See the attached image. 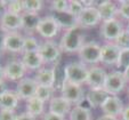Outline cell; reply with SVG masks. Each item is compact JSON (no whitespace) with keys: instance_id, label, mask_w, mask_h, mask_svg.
Here are the masks:
<instances>
[{"instance_id":"1","label":"cell","mask_w":129,"mask_h":120,"mask_svg":"<svg viewBox=\"0 0 129 120\" xmlns=\"http://www.w3.org/2000/svg\"><path fill=\"white\" fill-rule=\"evenodd\" d=\"M85 42L86 40L85 34L82 33V29L76 25V26L65 29V32L62 36L58 45L63 53L74 54V53H79Z\"/></svg>"},{"instance_id":"2","label":"cell","mask_w":129,"mask_h":120,"mask_svg":"<svg viewBox=\"0 0 129 120\" xmlns=\"http://www.w3.org/2000/svg\"><path fill=\"white\" fill-rule=\"evenodd\" d=\"M89 69L82 62H71L64 68V79L70 82L82 85L86 83Z\"/></svg>"},{"instance_id":"3","label":"cell","mask_w":129,"mask_h":120,"mask_svg":"<svg viewBox=\"0 0 129 120\" xmlns=\"http://www.w3.org/2000/svg\"><path fill=\"white\" fill-rule=\"evenodd\" d=\"M61 93H62V97H64L68 102H70L74 106L81 105V103L86 98V93L83 91L82 86L70 82V81L65 80V79L62 82Z\"/></svg>"},{"instance_id":"4","label":"cell","mask_w":129,"mask_h":120,"mask_svg":"<svg viewBox=\"0 0 129 120\" xmlns=\"http://www.w3.org/2000/svg\"><path fill=\"white\" fill-rule=\"evenodd\" d=\"M61 27V23L54 15H46L41 17L38 27H37V33L45 40H51L54 37L57 36Z\"/></svg>"},{"instance_id":"5","label":"cell","mask_w":129,"mask_h":120,"mask_svg":"<svg viewBox=\"0 0 129 120\" xmlns=\"http://www.w3.org/2000/svg\"><path fill=\"white\" fill-rule=\"evenodd\" d=\"M102 46L96 41H86L78 55L83 64H97L101 62Z\"/></svg>"},{"instance_id":"6","label":"cell","mask_w":129,"mask_h":120,"mask_svg":"<svg viewBox=\"0 0 129 120\" xmlns=\"http://www.w3.org/2000/svg\"><path fill=\"white\" fill-rule=\"evenodd\" d=\"M126 78L123 76V72L121 71H112L107 74L106 81L104 85V91L111 96H117L119 93L123 91L126 86Z\"/></svg>"},{"instance_id":"7","label":"cell","mask_w":129,"mask_h":120,"mask_svg":"<svg viewBox=\"0 0 129 120\" xmlns=\"http://www.w3.org/2000/svg\"><path fill=\"white\" fill-rule=\"evenodd\" d=\"M102 21L101 15L98 13L97 6L91 7H85L80 15L76 18V23L81 29H89V27L96 26Z\"/></svg>"},{"instance_id":"8","label":"cell","mask_w":129,"mask_h":120,"mask_svg":"<svg viewBox=\"0 0 129 120\" xmlns=\"http://www.w3.org/2000/svg\"><path fill=\"white\" fill-rule=\"evenodd\" d=\"M61 53L62 50L59 48V45L54 40H45L40 44L39 54L41 55L45 64L56 63L61 56Z\"/></svg>"},{"instance_id":"9","label":"cell","mask_w":129,"mask_h":120,"mask_svg":"<svg viewBox=\"0 0 129 120\" xmlns=\"http://www.w3.org/2000/svg\"><path fill=\"white\" fill-rule=\"evenodd\" d=\"M123 30L122 23L118 18L105 21L101 25V37L107 42H114Z\"/></svg>"},{"instance_id":"10","label":"cell","mask_w":129,"mask_h":120,"mask_svg":"<svg viewBox=\"0 0 129 120\" xmlns=\"http://www.w3.org/2000/svg\"><path fill=\"white\" fill-rule=\"evenodd\" d=\"M4 73L6 80L18 82L23 78H25L24 76L26 73V68L24 66L22 59H12L4 66Z\"/></svg>"},{"instance_id":"11","label":"cell","mask_w":129,"mask_h":120,"mask_svg":"<svg viewBox=\"0 0 129 120\" xmlns=\"http://www.w3.org/2000/svg\"><path fill=\"white\" fill-rule=\"evenodd\" d=\"M0 29L6 33L18 32V30H22V16L6 10L3 15H0Z\"/></svg>"},{"instance_id":"12","label":"cell","mask_w":129,"mask_h":120,"mask_svg":"<svg viewBox=\"0 0 129 120\" xmlns=\"http://www.w3.org/2000/svg\"><path fill=\"white\" fill-rule=\"evenodd\" d=\"M37 88H38V83L34 78H23L17 82L15 92L18 95L20 100L27 101L36 96Z\"/></svg>"},{"instance_id":"13","label":"cell","mask_w":129,"mask_h":120,"mask_svg":"<svg viewBox=\"0 0 129 120\" xmlns=\"http://www.w3.org/2000/svg\"><path fill=\"white\" fill-rule=\"evenodd\" d=\"M24 36L20 32H8L5 37L4 51H8L12 54H18L23 51Z\"/></svg>"},{"instance_id":"14","label":"cell","mask_w":129,"mask_h":120,"mask_svg":"<svg viewBox=\"0 0 129 120\" xmlns=\"http://www.w3.org/2000/svg\"><path fill=\"white\" fill-rule=\"evenodd\" d=\"M107 78V73L105 72V70L101 66H91L88 70V77H87V83L90 88H104L105 81Z\"/></svg>"},{"instance_id":"15","label":"cell","mask_w":129,"mask_h":120,"mask_svg":"<svg viewBox=\"0 0 129 120\" xmlns=\"http://www.w3.org/2000/svg\"><path fill=\"white\" fill-rule=\"evenodd\" d=\"M120 51L121 49L115 42H106L102 46L101 62L106 65H118Z\"/></svg>"},{"instance_id":"16","label":"cell","mask_w":129,"mask_h":120,"mask_svg":"<svg viewBox=\"0 0 129 120\" xmlns=\"http://www.w3.org/2000/svg\"><path fill=\"white\" fill-rule=\"evenodd\" d=\"M71 110H72V104L62 96H54L49 101V112L54 114L65 118V115L70 114Z\"/></svg>"},{"instance_id":"17","label":"cell","mask_w":129,"mask_h":120,"mask_svg":"<svg viewBox=\"0 0 129 120\" xmlns=\"http://www.w3.org/2000/svg\"><path fill=\"white\" fill-rule=\"evenodd\" d=\"M102 111L104 114L111 115V117L118 118L119 115L122 114L123 111V104H122L121 100L118 96H111L106 98V101L104 102V104L102 105Z\"/></svg>"},{"instance_id":"18","label":"cell","mask_w":129,"mask_h":120,"mask_svg":"<svg viewBox=\"0 0 129 120\" xmlns=\"http://www.w3.org/2000/svg\"><path fill=\"white\" fill-rule=\"evenodd\" d=\"M37 83L40 86H47V87H53L56 81V72H55V68H45L42 66L39 69L36 73Z\"/></svg>"},{"instance_id":"19","label":"cell","mask_w":129,"mask_h":120,"mask_svg":"<svg viewBox=\"0 0 129 120\" xmlns=\"http://www.w3.org/2000/svg\"><path fill=\"white\" fill-rule=\"evenodd\" d=\"M21 16H22V30L27 33V36H33L37 32V27L41 17H39V15L36 13L27 12H24Z\"/></svg>"},{"instance_id":"20","label":"cell","mask_w":129,"mask_h":120,"mask_svg":"<svg viewBox=\"0 0 129 120\" xmlns=\"http://www.w3.org/2000/svg\"><path fill=\"white\" fill-rule=\"evenodd\" d=\"M109 96L110 95L103 88H90L86 93V101L91 108H102V105Z\"/></svg>"},{"instance_id":"21","label":"cell","mask_w":129,"mask_h":120,"mask_svg":"<svg viewBox=\"0 0 129 120\" xmlns=\"http://www.w3.org/2000/svg\"><path fill=\"white\" fill-rule=\"evenodd\" d=\"M22 62L24 64V66L26 68V70H32V71H38L45 64L44 61H42L41 55L39 54V51L23 53Z\"/></svg>"},{"instance_id":"22","label":"cell","mask_w":129,"mask_h":120,"mask_svg":"<svg viewBox=\"0 0 129 120\" xmlns=\"http://www.w3.org/2000/svg\"><path fill=\"white\" fill-rule=\"evenodd\" d=\"M20 97L16 92L3 91L0 92V110H15L18 105Z\"/></svg>"},{"instance_id":"23","label":"cell","mask_w":129,"mask_h":120,"mask_svg":"<svg viewBox=\"0 0 129 120\" xmlns=\"http://www.w3.org/2000/svg\"><path fill=\"white\" fill-rule=\"evenodd\" d=\"M97 9H98V13H100L101 18H102L103 22L110 21V20H114L115 16L119 14L118 13V6L114 3H112V1H109V0L98 4Z\"/></svg>"},{"instance_id":"24","label":"cell","mask_w":129,"mask_h":120,"mask_svg":"<svg viewBox=\"0 0 129 120\" xmlns=\"http://www.w3.org/2000/svg\"><path fill=\"white\" fill-rule=\"evenodd\" d=\"M45 111V102L39 100L38 97H32L26 101V112L30 113L32 117L37 118L44 114Z\"/></svg>"},{"instance_id":"25","label":"cell","mask_w":129,"mask_h":120,"mask_svg":"<svg viewBox=\"0 0 129 120\" xmlns=\"http://www.w3.org/2000/svg\"><path fill=\"white\" fill-rule=\"evenodd\" d=\"M70 120H91V112L88 108L82 105L73 106L69 114Z\"/></svg>"},{"instance_id":"26","label":"cell","mask_w":129,"mask_h":120,"mask_svg":"<svg viewBox=\"0 0 129 120\" xmlns=\"http://www.w3.org/2000/svg\"><path fill=\"white\" fill-rule=\"evenodd\" d=\"M40 44L36 37L33 36H26L24 38V44H23V53H32V51H39Z\"/></svg>"},{"instance_id":"27","label":"cell","mask_w":129,"mask_h":120,"mask_svg":"<svg viewBox=\"0 0 129 120\" xmlns=\"http://www.w3.org/2000/svg\"><path fill=\"white\" fill-rule=\"evenodd\" d=\"M23 1V8H24V12L27 13H38L42 9V6L44 3L41 0H22Z\"/></svg>"},{"instance_id":"28","label":"cell","mask_w":129,"mask_h":120,"mask_svg":"<svg viewBox=\"0 0 129 120\" xmlns=\"http://www.w3.org/2000/svg\"><path fill=\"white\" fill-rule=\"evenodd\" d=\"M83 9H85V6H83L82 3H81V1H79V0H70V1H69L68 14L70 15V16L77 18V17H78L79 15L82 13Z\"/></svg>"},{"instance_id":"29","label":"cell","mask_w":129,"mask_h":120,"mask_svg":"<svg viewBox=\"0 0 129 120\" xmlns=\"http://www.w3.org/2000/svg\"><path fill=\"white\" fill-rule=\"evenodd\" d=\"M54 94V88L53 87H47V86H40L38 85V88H37V92H36V97H38L39 100L44 101H50L51 98L54 97L53 96Z\"/></svg>"},{"instance_id":"30","label":"cell","mask_w":129,"mask_h":120,"mask_svg":"<svg viewBox=\"0 0 129 120\" xmlns=\"http://www.w3.org/2000/svg\"><path fill=\"white\" fill-rule=\"evenodd\" d=\"M6 10L13 14L22 15L24 13V8H23V1L22 0H12L7 3V7Z\"/></svg>"},{"instance_id":"31","label":"cell","mask_w":129,"mask_h":120,"mask_svg":"<svg viewBox=\"0 0 129 120\" xmlns=\"http://www.w3.org/2000/svg\"><path fill=\"white\" fill-rule=\"evenodd\" d=\"M68 5L69 1L66 0H54L49 4L51 10L58 13V14H68Z\"/></svg>"},{"instance_id":"32","label":"cell","mask_w":129,"mask_h":120,"mask_svg":"<svg viewBox=\"0 0 129 120\" xmlns=\"http://www.w3.org/2000/svg\"><path fill=\"white\" fill-rule=\"evenodd\" d=\"M114 42L120 47V49L129 48V31L128 30H123Z\"/></svg>"},{"instance_id":"33","label":"cell","mask_w":129,"mask_h":120,"mask_svg":"<svg viewBox=\"0 0 129 120\" xmlns=\"http://www.w3.org/2000/svg\"><path fill=\"white\" fill-rule=\"evenodd\" d=\"M117 66L118 68H122L123 70L127 68H129V48L121 49Z\"/></svg>"},{"instance_id":"34","label":"cell","mask_w":129,"mask_h":120,"mask_svg":"<svg viewBox=\"0 0 129 120\" xmlns=\"http://www.w3.org/2000/svg\"><path fill=\"white\" fill-rule=\"evenodd\" d=\"M118 13L121 17L129 21V1H120V5L118 7Z\"/></svg>"},{"instance_id":"35","label":"cell","mask_w":129,"mask_h":120,"mask_svg":"<svg viewBox=\"0 0 129 120\" xmlns=\"http://www.w3.org/2000/svg\"><path fill=\"white\" fill-rule=\"evenodd\" d=\"M0 120H17L15 110H0Z\"/></svg>"},{"instance_id":"36","label":"cell","mask_w":129,"mask_h":120,"mask_svg":"<svg viewBox=\"0 0 129 120\" xmlns=\"http://www.w3.org/2000/svg\"><path fill=\"white\" fill-rule=\"evenodd\" d=\"M42 120H65V118L61 117V115H57V114H54L51 112H47L44 114Z\"/></svg>"},{"instance_id":"37","label":"cell","mask_w":129,"mask_h":120,"mask_svg":"<svg viewBox=\"0 0 129 120\" xmlns=\"http://www.w3.org/2000/svg\"><path fill=\"white\" fill-rule=\"evenodd\" d=\"M17 120H36V118L32 117L30 113H27L26 111L23 113H20L17 114Z\"/></svg>"},{"instance_id":"38","label":"cell","mask_w":129,"mask_h":120,"mask_svg":"<svg viewBox=\"0 0 129 120\" xmlns=\"http://www.w3.org/2000/svg\"><path fill=\"white\" fill-rule=\"evenodd\" d=\"M5 37H6V32L3 31L0 29V56L4 51V45H5Z\"/></svg>"},{"instance_id":"39","label":"cell","mask_w":129,"mask_h":120,"mask_svg":"<svg viewBox=\"0 0 129 120\" xmlns=\"http://www.w3.org/2000/svg\"><path fill=\"white\" fill-rule=\"evenodd\" d=\"M121 117H122V120H129V105L123 109Z\"/></svg>"},{"instance_id":"40","label":"cell","mask_w":129,"mask_h":120,"mask_svg":"<svg viewBox=\"0 0 129 120\" xmlns=\"http://www.w3.org/2000/svg\"><path fill=\"white\" fill-rule=\"evenodd\" d=\"M97 120H118L115 117H111V115H106V114H103L98 118Z\"/></svg>"},{"instance_id":"41","label":"cell","mask_w":129,"mask_h":120,"mask_svg":"<svg viewBox=\"0 0 129 120\" xmlns=\"http://www.w3.org/2000/svg\"><path fill=\"white\" fill-rule=\"evenodd\" d=\"M5 73H4V68L1 65H0V86L4 83V81H5Z\"/></svg>"},{"instance_id":"42","label":"cell","mask_w":129,"mask_h":120,"mask_svg":"<svg viewBox=\"0 0 129 120\" xmlns=\"http://www.w3.org/2000/svg\"><path fill=\"white\" fill-rule=\"evenodd\" d=\"M123 76H124V78H126V81L129 82V68H127L123 70Z\"/></svg>"},{"instance_id":"43","label":"cell","mask_w":129,"mask_h":120,"mask_svg":"<svg viewBox=\"0 0 129 120\" xmlns=\"http://www.w3.org/2000/svg\"><path fill=\"white\" fill-rule=\"evenodd\" d=\"M127 30L129 31V21H128V25H127Z\"/></svg>"},{"instance_id":"44","label":"cell","mask_w":129,"mask_h":120,"mask_svg":"<svg viewBox=\"0 0 129 120\" xmlns=\"http://www.w3.org/2000/svg\"><path fill=\"white\" fill-rule=\"evenodd\" d=\"M128 93H129V89H128Z\"/></svg>"}]
</instances>
